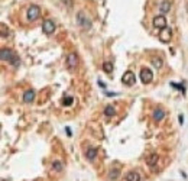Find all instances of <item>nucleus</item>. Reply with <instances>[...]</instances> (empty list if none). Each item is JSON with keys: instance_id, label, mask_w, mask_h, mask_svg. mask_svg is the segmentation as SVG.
I'll use <instances>...</instances> for the list:
<instances>
[{"instance_id": "5", "label": "nucleus", "mask_w": 188, "mask_h": 181, "mask_svg": "<svg viewBox=\"0 0 188 181\" xmlns=\"http://www.w3.org/2000/svg\"><path fill=\"white\" fill-rule=\"evenodd\" d=\"M78 65V57H77V54H74V52H71L68 54V57H67V68L68 70H75Z\"/></svg>"}, {"instance_id": "14", "label": "nucleus", "mask_w": 188, "mask_h": 181, "mask_svg": "<svg viewBox=\"0 0 188 181\" xmlns=\"http://www.w3.org/2000/svg\"><path fill=\"white\" fill-rule=\"evenodd\" d=\"M164 117H165V112H164L162 109H156L154 112V120L159 122V120H162Z\"/></svg>"}, {"instance_id": "21", "label": "nucleus", "mask_w": 188, "mask_h": 181, "mask_svg": "<svg viewBox=\"0 0 188 181\" xmlns=\"http://www.w3.org/2000/svg\"><path fill=\"white\" fill-rule=\"evenodd\" d=\"M152 64H154L155 68H161L162 67V60L161 58H154L152 60Z\"/></svg>"}, {"instance_id": "6", "label": "nucleus", "mask_w": 188, "mask_h": 181, "mask_svg": "<svg viewBox=\"0 0 188 181\" xmlns=\"http://www.w3.org/2000/svg\"><path fill=\"white\" fill-rule=\"evenodd\" d=\"M122 81H123V84H126V85H133L135 81H136V77H135V74L132 71H126L123 74V77H122Z\"/></svg>"}, {"instance_id": "1", "label": "nucleus", "mask_w": 188, "mask_h": 181, "mask_svg": "<svg viewBox=\"0 0 188 181\" xmlns=\"http://www.w3.org/2000/svg\"><path fill=\"white\" fill-rule=\"evenodd\" d=\"M0 57H1V61L9 62V64H12V65H15V67H17L19 64H20L19 57H17L13 51L7 50V48H1V51H0Z\"/></svg>"}, {"instance_id": "7", "label": "nucleus", "mask_w": 188, "mask_h": 181, "mask_svg": "<svg viewBox=\"0 0 188 181\" xmlns=\"http://www.w3.org/2000/svg\"><path fill=\"white\" fill-rule=\"evenodd\" d=\"M154 26L156 29H164V28H167V19L164 15H159V16H155L154 17Z\"/></svg>"}, {"instance_id": "15", "label": "nucleus", "mask_w": 188, "mask_h": 181, "mask_svg": "<svg viewBox=\"0 0 188 181\" xmlns=\"http://www.w3.org/2000/svg\"><path fill=\"white\" fill-rule=\"evenodd\" d=\"M120 175V170L119 168H112L110 172H109V178L110 180H117Z\"/></svg>"}, {"instance_id": "3", "label": "nucleus", "mask_w": 188, "mask_h": 181, "mask_svg": "<svg viewBox=\"0 0 188 181\" xmlns=\"http://www.w3.org/2000/svg\"><path fill=\"white\" fill-rule=\"evenodd\" d=\"M39 16H41V7H39L38 4H31V6L28 7V10H26V17H28V20H29V22H34V20H36Z\"/></svg>"}, {"instance_id": "19", "label": "nucleus", "mask_w": 188, "mask_h": 181, "mask_svg": "<svg viewBox=\"0 0 188 181\" xmlns=\"http://www.w3.org/2000/svg\"><path fill=\"white\" fill-rule=\"evenodd\" d=\"M0 29H1V38H7V36H9V29H7V28H6V25H4V23H1V25H0Z\"/></svg>"}, {"instance_id": "16", "label": "nucleus", "mask_w": 188, "mask_h": 181, "mask_svg": "<svg viewBox=\"0 0 188 181\" xmlns=\"http://www.w3.org/2000/svg\"><path fill=\"white\" fill-rule=\"evenodd\" d=\"M97 152H99V151L96 148H88L87 149V158H88L90 161H93V159L97 157Z\"/></svg>"}, {"instance_id": "24", "label": "nucleus", "mask_w": 188, "mask_h": 181, "mask_svg": "<svg viewBox=\"0 0 188 181\" xmlns=\"http://www.w3.org/2000/svg\"><path fill=\"white\" fill-rule=\"evenodd\" d=\"M67 135H68V136H71V135H72V133H71V129H69V128H67Z\"/></svg>"}, {"instance_id": "17", "label": "nucleus", "mask_w": 188, "mask_h": 181, "mask_svg": "<svg viewBox=\"0 0 188 181\" xmlns=\"http://www.w3.org/2000/svg\"><path fill=\"white\" fill-rule=\"evenodd\" d=\"M104 115L109 116V117H110V116H114L116 115V109H114L113 106H107V107L104 109Z\"/></svg>"}, {"instance_id": "26", "label": "nucleus", "mask_w": 188, "mask_h": 181, "mask_svg": "<svg viewBox=\"0 0 188 181\" xmlns=\"http://www.w3.org/2000/svg\"><path fill=\"white\" fill-rule=\"evenodd\" d=\"M1 181H7V180H1Z\"/></svg>"}, {"instance_id": "11", "label": "nucleus", "mask_w": 188, "mask_h": 181, "mask_svg": "<svg viewBox=\"0 0 188 181\" xmlns=\"http://www.w3.org/2000/svg\"><path fill=\"white\" fill-rule=\"evenodd\" d=\"M34 99H35L34 90H26L25 94H23V101H25V103H31V101H34Z\"/></svg>"}, {"instance_id": "22", "label": "nucleus", "mask_w": 188, "mask_h": 181, "mask_svg": "<svg viewBox=\"0 0 188 181\" xmlns=\"http://www.w3.org/2000/svg\"><path fill=\"white\" fill-rule=\"evenodd\" d=\"M72 103H74V99H72V97H65V99L62 100V104H64V106H71Z\"/></svg>"}, {"instance_id": "8", "label": "nucleus", "mask_w": 188, "mask_h": 181, "mask_svg": "<svg viewBox=\"0 0 188 181\" xmlns=\"http://www.w3.org/2000/svg\"><path fill=\"white\" fill-rule=\"evenodd\" d=\"M42 31L46 33V35L54 33V31H55V23H54L52 20H49V19H46V20L42 23Z\"/></svg>"}, {"instance_id": "12", "label": "nucleus", "mask_w": 188, "mask_h": 181, "mask_svg": "<svg viewBox=\"0 0 188 181\" xmlns=\"http://www.w3.org/2000/svg\"><path fill=\"white\" fill-rule=\"evenodd\" d=\"M126 181H140V175L137 174L136 171H130L126 175Z\"/></svg>"}, {"instance_id": "23", "label": "nucleus", "mask_w": 188, "mask_h": 181, "mask_svg": "<svg viewBox=\"0 0 188 181\" xmlns=\"http://www.w3.org/2000/svg\"><path fill=\"white\" fill-rule=\"evenodd\" d=\"M178 120H179V123H184V116L179 115V117H178Z\"/></svg>"}, {"instance_id": "4", "label": "nucleus", "mask_w": 188, "mask_h": 181, "mask_svg": "<svg viewBox=\"0 0 188 181\" xmlns=\"http://www.w3.org/2000/svg\"><path fill=\"white\" fill-rule=\"evenodd\" d=\"M140 80H142V83H145V84H149V83L154 80V73L149 68H142V71H140Z\"/></svg>"}, {"instance_id": "25", "label": "nucleus", "mask_w": 188, "mask_h": 181, "mask_svg": "<svg viewBox=\"0 0 188 181\" xmlns=\"http://www.w3.org/2000/svg\"><path fill=\"white\" fill-rule=\"evenodd\" d=\"M99 84H100V85H102L103 88H106V85H104V83H103V81H99Z\"/></svg>"}, {"instance_id": "10", "label": "nucleus", "mask_w": 188, "mask_h": 181, "mask_svg": "<svg viewBox=\"0 0 188 181\" xmlns=\"http://www.w3.org/2000/svg\"><path fill=\"white\" fill-rule=\"evenodd\" d=\"M159 10H161V13H168L171 10V1L169 0H164L159 4Z\"/></svg>"}, {"instance_id": "2", "label": "nucleus", "mask_w": 188, "mask_h": 181, "mask_svg": "<svg viewBox=\"0 0 188 181\" xmlns=\"http://www.w3.org/2000/svg\"><path fill=\"white\" fill-rule=\"evenodd\" d=\"M77 23L83 28V29H90L91 28V19L88 17L86 12H78L77 13Z\"/></svg>"}, {"instance_id": "9", "label": "nucleus", "mask_w": 188, "mask_h": 181, "mask_svg": "<svg viewBox=\"0 0 188 181\" xmlns=\"http://www.w3.org/2000/svg\"><path fill=\"white\" fill-rule=\"evenodd\" d=\"M171 35H172V32L169 28H164V29H161V32H159V39H161L162 42H169Z\"/></svg>"}, {"instance_id": "13", "label": "nucleus", "mask_w": 188, "mask_h": 181, "mask_svg": "<svg viewBox=\"0 0 188 181\" xmlns=\"http://www.w3.org/2000/svg\"><path fill=\"white\" fill-rule=\"evenodd\" d=\"M158 162V155L156 154H151L148 158H146V164L149 165V167H155Z\"/></svg>"}, {"instance_id": "18", "label": "nucleus", "mask_w": 188, "mask_h": 181, "mask_svg": "<svg viewBox=\"0 0 188 181\" xmlns=\"http://www.w3.org/2000/svg\"><path fill=\"white\" fill-rule=\"evenodd\" d=\"M103 70H104V73L110 74V73L113 71V64H112V62H104V64H103Z\"/></svg>"}, {"instance_id": "20", "label": "nucleus", "mask_w": 188, "mask_h": 181, "mask_svg": "<svg viewBox=\"0 0 188 181\" xmlns=\"http://www.w3.org/2000/svg\"><path fill=\"white\" fill-rule=\"evenodd\" d=\"M52 168H54L55 171H61V170L64 168V165H62L61 161H54V162H52Z\"/></svg>"}]
</instances>
